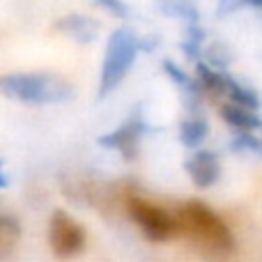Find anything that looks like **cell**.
<instances>
[{
	"mask_svg": "<svg viewBox=\"0 0 262 262\" xmlns=\"http://www.w3.org/2000/svg\"><path fill=\"white\" fill-rule=\"evenodd\" d=\"M7 97L28 104H58L74 95L72 85L53 74H12L0 81Z\"/></svg>",
	"mask_w": 262,
	"mask_h": 262,
	"instance_id": "7a4b0ae2",
	"label": "cell"
},
{
	"mask_svg": "<svg viewBox=\"0 0 262 262\" xmlns=\"http://www.w3.org/2000/svg\"><path fill=\"white\" fill-rule=\"evenodd\" d=\"M138 49H140V39L136 37V32L127 30V28H120V30H115L111 35L108 46H106L104 67H101V85H99L101 95L113 90L122 81L127 69L134 64Z\"/></svg>",
	"mask_w": 262,
	"mask_h": 262,
	"instance_id": "3957f363",
	"label": "cell"
},
{
	"mask_svg": "<svg viewBox=\"0 0 262 262\" xmlns=\"http://www.w3.org/2000/svg\"><path fill=\"white\" fill-rule=\"evenodd\" d=\"M49 239H51V249L55 255L60 258H72L81 251L83 246V230L69 214L64 212H55L51 216V228H49Z\"/></svg>",
	"mask_w": 262,
	"mask_h": 262,
	"instance_id": "5b68a950",
	"label": "cell"
},
{
	"mask_svg": "<svg viewBox=\"0 0 262 262\" xmlns=\"http://www.w3.org/2000/svg\"><path fill=\"white\" fill-rule=\"evenodd\" d=\"M223 118L232 124V127L242 129V131H249L260 127V118L253 113L251 108H244L239 104H226L223 106Z\"/></svg>",
	"mask_w": 262,
	"mask_h": 262,
	"instance_id": "ba28073f",
	"label": "cell"
},
{
	"mask_svg": "<svg viewBox=\"0 0 262 262\" xmlns=\"http://www.w3.org/2000/svg\"><path fill=\"white\" fill-rule=\"evenodd\" d=\"M177 228L186 237L200 244L203 249L214 251V253H228L232 249V235L228 226L203 203H186L177 212Z\"/></svg>",
	"mask_w": 262,
	"mask_h": 262,
	"instance_id": "6da1fadb",
	"label": "cell"
},
{
	"mask_svg": "<svg viewBox=\"0 0 262 262\" xmlns=\"http://www.w3.org/2000/svg\"><path fill=\"white\" fill-rule=\"evenodd\" d=\"M147 124L143 122V120L138 118V115H134V118L129 120V122H124L120 129H115L113 134L104 136V138H99L101 145H106V147H115V149H122L127 157L136 152V145H138V138L140 134L145 131Z\"/></svg>",
	"mask_w": 262,
	"mask_h": 262,
	"instance_id": "8992f818",
	"label": "cell"
},
{
	"mask_svg": "<svg viewBox=\"0 0 262 262\" xmlns=\"http://www.w3.org/2000/svg\"><path fill=\"white\" fill-rule=\"evenodd\" d=\"M186 170L198 186H209L219 177V161L212 152H198L186 161Z\"/></svg>",
	"mask_w": 262,
	"mask_h": 262,
	"instance_id": "52a82bcc",
	"label": "cell"
},
{
	"mask_svg": "<svg viewBox=\"0 0 262 262\" xmlns=\"http://www.w3.org/2000/svg\"><path fill=\"white\" fill-rule=\"evenodd\" d=\"M129 214L138 228L145 232V237H149L152 242H166L168 237L175 235L177 230V221L166 214L161 207L147 203L140 198H131L129 200Z\"/></svg>",
	"mask_w": 262,
	"mask_h": 262,
	"instance_id": "277c9868",
	"label": "cell"
},
{
	"mask_svg": "<svg viewBox=\"0 0 262 262\" xmlns=\"http://www.w3.org/2000/svg\"><path fill=\"white\" fill-rule=\"evenodd\" d=\"M18 239V226L12 221L9 216H5L0 221V253L3 255H9Z\"/></svg>",
	"mask_w": 262,
	"mask_h": 262,
	"instance_id": "9c48e42d",
	"label": "cell"
},
{
	"mask_svg": "<svg viewBox=\"0 0 262 262\" xmlns=\"http://www.w3.org/2000/svg\"><path fill=\"white\" fill-rule=\"evenodd\" d=\"M205 136H207V124H205L203 120H189V122L182 124V140H184L189 147H195Z\"/></svg>",
	"mask_w": 262,
	"mask_h": 262,
	"instance_id": "8fae6325",
	"label": "cell"
},
{
	"mask_svg": "<svg viewBox=\"0 0 262 262\" xmlns=\"http://www.w3.org/2000/svg\"><path fill=\"white\" fill-rule=\"evenodd\" d=\"M69 26V35H74V37H78V39H83V41H90V39H95V32H97V26H92L90 21H85L83 16H67V21L62 23V28H67Z\"/></svg>",
	"mask_w": 262,
	"mask_h": 262,
	"instance_id": "30bf717a",
	"label": "cell"
},
{
	"mask_svg": "<svg viewBox=\"0 0 262 262\" xmlns=\"http://www.w3.org/2000/svg\"><path fill=\"white\" fill-rule=\"evenodd\" d=\"M235 145H237V149H249V152H253V154H262V143L249 134H242L239 138L235 140Z\"/></svg>",
	"mask_w": 262,
	"mask_h": 262,
	"instance_id": "7c38bea8",
	"label": "cell"
}]
</instances>
